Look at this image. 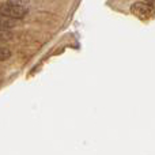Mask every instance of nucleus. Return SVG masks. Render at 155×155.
I'll list each match as a JSON object with an SVG mask.
<instances>
[{
  "label": "nucleus",
  "instance_id": "obj_7",
  "mask_svg": "<svg viewBox=\"0 0 155 155\" xmlns=\"http://www.w3.org/2000/svg\"><path fill=\"white\" fill-rule=\"evenodd\" d=\"M146 3H147L148 5H151V7L154 5V0H146Z\"/></svg>",
  "mask_w": 155,
  "mask_h": 155
},
{
  "label": "nucleus",
  "instance_id": "obj_1",
  "mask_svg": "<svg viewBox=\"0 0 155 155\" xmlns=\"http://www.w3.org/2000/svg\"><path fill=\"white\" fill-rule=\"evenodd\" d=\"M0 14L5 16H10L12 19H22L29 14V10L25 5L12 4V3H5V4L0 5Z\"/></svg>",
  "mask_w": 155,
  "mask_h": 155
},
{
  "label": "nucleus",
  "instance_id": "obj_4",
  "mask_svg": "<svg viewBox=\"0 0 155 155\" xmlns=\"http://www.w3.org/2000/svg\"><path fill=\"white\" fill-rule=\"evenodd\" d=\"M14 37V34L7 29H0V42H4V41H11Z\"/></svg>",
  "mask_w": 155,
  "mask_h": 155
},
{
  "label": "nucleus",
  "instance_id": "obj_5",
  "mask_svg": "<svg viewBox=\"0 0 155 155\" xmlns=\"http://www.w3.org/2000/svg\"><path fill=\"white\" fill-rule=\"evenodd\" d=\"M11 57V51L7 48H2L0 46V61H4V60H8Z\"/></svg>",
  "mask_w": 155,
  "mask_h": 155
},
{
  "label": "nucleus",
  "instance_id": "obj_3",
  "mask_svg": "<svg viewBox=\"0 0 155 155\" xmlns=\"http://www.w3.org/2000/svg\"><path fill=\"white\" fill-rule=\"evenodd\" d=\"M16 26H18V19H12L10 16H5L3 14H0V29L11 30Z\"/></svg>",
  "mask_w": 155,
  "mask_h": 155
},
{
  "label": "nucleus",
  "instance_id": "obj_2",
  "mask_svg": "<svg viewBox=\"0 0 155 155\" xmlns=\"http://www.w3.org/2000/svg\"><path fill=\"white\" fill-rule=\"evenodd\" d=\"M151 5H148L147 3H142V2H137V3H134L131 5V12L134 14L135 16H137L139 19H150L151 15H153V10H151Z\"/></svg>",
  "mask_w": 155,
  "mask_h": 155
},
{
  "label": "nucleus",
  "instance_id": "obj_6",
  "mask_svg": "<svg viewBox=\"0 0 155 155\" xmlns=\"http://www.w3.org/2000/svg\"><path fill=\"white\" fill-rule=\"evenodd\" d=\"M8 3H12V4H19V5H26L29 3V0H8Z\"/></svg>",
  "mask_w": 155,
  "mask_h": 155
}]
</instances>
